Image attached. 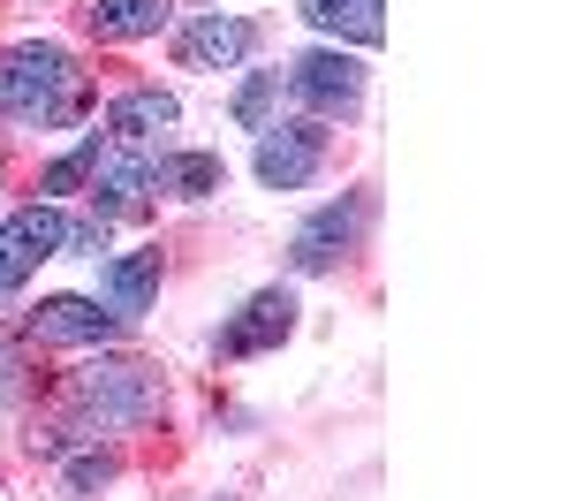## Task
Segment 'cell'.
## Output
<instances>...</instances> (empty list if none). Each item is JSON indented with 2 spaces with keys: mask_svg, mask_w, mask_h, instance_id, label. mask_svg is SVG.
Returning <instances> with one entry per match:
<instances>
[{
  "mask_svg": "<svg viewBox=\"0 0 568 501\" xmlns=\"http://www.w3.org/2000/svg\"><path fill=\"white\" fill-rule=\"evenodd\" d=\"M182 122V107H175V91H122L114 99V114H106V130H114V144H152L160 130H175Z\"/></svg>",
  "mask_w": 568,
  "mask_h": 501,
  "instance_id": "cell-13",
  "label": "cell"
},
{
  "mask_svg": "<svg viewBox=\"0 0 568 501\" xmlns=\"http://www.w3.org/2000/svg\"><path fill=\"white\" fill-rule=\"evenodd\" d=\"M364 228H372V198H364V190H356V198H334V206H318V213L296 228L288 259H296V273H326L364 243Z\"/></svg>",
  "mask_w": 568,
  "mask_h": 501,
  "instance_id": "cell-5",
  "label": "cell"
},
{
  "mask_svg": "<svg viewBox=\"0 0 568 501\" xmlns=\"http://www.w3.org/2000/svg\"><path fill=\"white\" fill-rule=\"evenodd\" d=\"M227 168H220V152H160L152 160V190H175V198H213Z\"/></svg>",
  "mask_w": 568,
  "mask_h": 501,
  "instance_id": "cell-15",
  "label": "cell"
},
{
  "mask_svg": "<svg viewBox=\"0 0 568 501\" xmlns=\"http://www.w3.org/2000/svg\"><path fill=\"white\" fill-rule=\"evenodd\" d=\"M288 327H296V297H288V289H258L243 312L227 319L220 358H258V350H273V342H288Z\"/></svg>",
  "mask_w": 568,
  "mask_h": 501,
  "instance_id": "cell-9",
  "label": "cell"
},
{
  "mask_svg": "<svg viewBox=\"0 0 568 501\" xmlns=\"http://www.w3.org/2000/svg\"><path fill=\"white\" fill-rule=\"evenodd\" d=\"M160 403H168L160 372L136 364V358L84 364V372L69 380V410H77L84 433H130V425H144V418H160Z\"/></svg>",
  "mask_w": 568,
  "mask_h": 501,
  "instance_id": "cell-2",
  "label": "cell"
},
{
  "mask_svg": "<svg viewBox=\"0 0 568 501\" xmlns=\"http://www.w3.org/2000/svg\"><path fill=\"white\" fill-rule=\"evenodd\" d=\"M106 479H114V455H106V449L77 455V463H69V471H61V501H84V494H99V487H106Z\"/></svg>",
  "mask_w": 568,
  "mask_h": 501,
  "instance_id": "cell-17",
  "label": "cell"
},
{
  "mask_svg": "<svg viewBox=\"0 0 568 501\" xmlns=\"http://www.w3.org/2000/svg\"><path fill=\"white\" fill-rule=\"evenodd\" d=\"M251 46H258V23H243V16H197V23L175 31V61L182 69H235Z\"/></svg>",
  "mask_w": 568,
  "mask_h": 501,
  "instance_id": "cell-8",
  "label": "cell"
},
{
  "mask_svg": "<svg viewBox=\"0 0 568 501\" xmlns=\"http://www.w3.org/2000/svg\"><path fill=\"white\" fill-rule=\"evenodd\" d=\"M8 388H16V380H8V350H0V395H8Z\"/></svg>",
  "mask_w": 568,
  "mask_h": 501,
  "instance_id": "cell-19",
  "label": "cell"
},
{
  "mask_svg": "<svg viewBox=\"0 0 568 501\" xmlns=\"http://www.w3.org/2000/svg\"><path fill=\"white\" fill-rule=\"evenodd\" d=\"M91 39L122 46V39H152V31H168L175 23V0H99V8H84Z\"/></svg>",
  "mask_w": 568,
  "mask_h": 501,
  "instance_id": "cell-14",
  "label": "cell"
},
{
  "mask_svg": "<svg viewBox=\"0 0 568 501\" xmlns=\"http://www.w3.org/2000/svg\"><path fill=\"white\" fill-rule=\"evenodd\" d=\"M288 91L304 99L318 122H349L364 107V61L342 53V46H318V53H296L288 61Z\"/></svg>",
  "mask_w": 568,
  "mask_h": 501,
  "instance_id": "cell-3",
  "label": "cell"
},
{
  "mask_svg": "<svg viewBox=\"0 0 568 501\" xmlns=\"http://www.w3.org/2000/svg\"><path fill=\"white\" fill-rule=\"evenodd\" d=\"M31 334H39V342H114L122 319L99 312L91 297H45L39 312H31Z\"/></svg>",
  "mask_w": 568,
  "mask_h": 501,
  "instance_id": "cell-11",
  "label": "cell"
},
{
  "mask_svg": "<svg viewBox=\"0 0 568 501\" xmlns=\"http://www.w3.org/2000/svg\"><path fill=\"white\" fill-rule=\"evenodd\" d=\"M152 289H160V251H122L114 267H99V297L122 327L152 312Z\"/></svg>",
  "mask_w": 568,
  "mask_h": 501,
  "instance_id": "cell-10",
  "label": "cell"
},
{
  "mask_svg": "<svg viewBox=\"0 0 568 501\" xmlns=\"http://www.w3.org/2000/svg\"><path fill=\"white\" fill-rule=\"evenodd\" d=\"M91 107L84 91V69L69 61V46H16V53H0V114L8 122H31V130H69L77 114Z\"/></svg>",
  "mask_w": 568,
  "mask_h": 501,
  "instance_id": "cell-1",
  "label": "cell"
},
{
  "mask_svg": "<svg viewBox=\"0 0 568 501\" xmlns=\"http://www.w3.org/2000/svg\"><path fill=\"white\" fill-rule=\"evenodd\" d=\"M273 107H281V69H258L251 84L235 91V122H243V130H265Z\"/></svg>",
  "mask_w": 568,
  "mask_h": 501,
  "instance_id": "cell-16",
  "label": "cell"
},
{
  "mask_svg": "<svg viewBox=\"0 0 568 501\" xmlns=\"http://www.w3.org/2000/svg\"><path fill=\"white\" fill-rule=\"evenodd\" d=\"M251 168H258L265 190H304V182L326 168V130H318V122H265Z\"/></svg>",
  "mask_w": 568,
  "mask_h": 501,
  "instance_id": "cell-7",
  "label": "cell"
},
{
  "mask_svg": "<svg viewBox=\"0 0 568 501\" xmlns=\"http://www.w3.org/2000/svg\"><path fill=\"white\" fill-rule=\"evenodd\" d=\"M152 206V152L144 144H114L106 137V152H99V168H91V221H130Z\"/></svg>",
  "mask_w": 568,
  "mask_h": 501,
  "instance_id": "cell-6",
  "label": "cell"
},
{
  "mask_svg": "<svg viewBox=\"0 0 568 501\" xmlns=\"http://www.w3.org/2000/svg\"><path fill=\"white\" fill-rule=\"evenodd\" d=\"M99 152H106V137H84V144H77L69 160H53V168H45V182H39V190H77V182H91Z\"/></svg>",
  "mask_w": 568,
  "mask_h": 501,
  "instance_id": "cell-18",
  "label": "cell"
},
{
  "mask_svg": "<svg viewBox=\"0 0 568 501\" xmlns=\"http://www.w3.org/2000/svg\"><path fill=\"white\" fill-rule=\"evenodd\" d=\"M311 31L326 39H349V46H379L387 39V0H296Z\"/></svg>",
  "mask_w": 568,
  "mask_h": 501,
  "instance_id": "cell-12",
  "label": "cell"
},
{
  "mask_svg": "<svg viewBox=\"0 0 568 501\" xmlns=\"http://www.w3.org/2000/svg\"><path fill=\"white\" fill-rule=\"evenodd\" d=\"M69 236H77V221H69L61 206H23V213H8V221H0V289H23L45 259L69 251Z\"/></svg>",
  "mask_w": 568,
  "mask_h": 501,
  "instance_id": "cell-4",
  "label": "cell"
}]
</instances>
